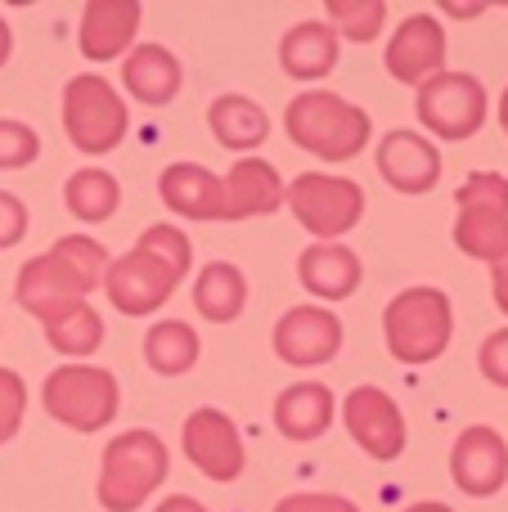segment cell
<instances>
[{
    "mask_svg": "<svg viewBox=\"0 0 508 512\" xmlns=\"http://www.w3.org/2000/svg\"><path fill=\"white\" fill-rule=\"evenodd\" d=\"M108 261L113 256L104 252V243L86 239V234H63L50 252L23 261L14 279V301L36 319L59 301H86L95 288H104Z\"/></svg>",
    "mask_w": 508,
    "mask_h": 512,
    "instance_id": "1",
    "label": "cell"
},
{
    "mask_svg": "<svg viewBox=\"0 0 508 512\" xmlns=\"http://www.w3.org/2000/svg\"><path fill=\"white\" fill-rule=\"evenodd\" d=\"M284 131L297 149H306L311 158L329 162H351L365 153L369 135H374V122L360 104L342 95H329V90H302L293 95V104L284 108Z\"/></svg>",
    "mask_w": 508,
    "mask_h": 512,
    "instance_id": "2",
    "label": "cell"
},
{
    "mask_svg": "<svg viewBox=\"0 0 508 512\" xmlns=\"http://www.w3.org/2000/svg\"><path fill=\"white\" fill-rule=\"evenodd\" d=\"M167 472H171V454L158 432H144V427L117 432L104 445V459H99V481H95L99 508L140 512L153 490H162Z\"/></svg>",
    "mask_w": 508,
    "mask_h": 512,
    "instance_id": "3",
    "label": "cell"
},
{
    "mask_svg": "<svg viewBox=\"0 0 508 512\" xmlns=\"http://www.w3.org/2000/svg\"><path fill=\"white\" fill-rule=\"evenodd\" d=\"M383 337L392 360L401 364H432L446 355L450 337H455V306L441 288L432 283H414V288L396 292L383 310Z\"/></svg>",
    "mask_w": 508,
    "mask_h": 512,
    "instance_id": "4",
    "label": "cell"
},
{
    "mask_svg": "<svg viewBox=\"0 0 508 512\" xmlns=\"http://www.w3.org/2000/svg\"><path fill=\"white\" fill-rule=\"evenodd\" d=\"M284 207L315 243H342L365 221V189L351 176L333 171H302L284 185Z\"/></svg>",
    "mask_w": 508,
    "mask_h": 512,
    "instance_id": "5",
    "label": "cell"
},
{
    "mask_svg": "<svg viewBox=\"0 0 508 512\" xmlns=\"http://www.w3.org/2000/svg\"><path fill=\"white\" fill-rule=\"evenodd\" d=\"M41 405L59 427L90 436V432H104L117 418L122 387H117V378L108 369H99V364H59V369L41 382Z\"/></svg>",
    "mask_w": 508,
    "mask_h": 512,
    "instance_id": "6",
    "label": "cell"
},
{
    "mask_svg": "<svg viewBox=\"0 0 508 512\" xmlns=\"http://www.w3.org/2000/svg\"><path fill=\"white\" fill-rule=\"evenodd\" d=\"M63 131L68 144L86 158H104L131 131V113H126V99L113 90V81L99 77V72H81L63 86Z\"/></svg>",
    "mask_w": 508,
    "mask_h": 512,
    "instance_id": "7",
    "label": "cell"
},
{
    "mask_svg": "<svg viewBox=\"0 0 508 512\" xmlns=\"http://www.w3.org/2000/svg\"><path fill=\"white\" fill-rule=\"evenodd\" d=\"M455 248L473 261H500L508 252V176L477 171L455 194Z\"/></svg>",
    "mask_w": 508,
    "mask_h": 512,
    "instance_id": "8",
    "label": "cell"
},
{
    "mask_svg": "<svg viewBox=\"0 0 508 512\" xmlns=\"http://www.w3.org/2000/svg\"><path fill=\"white\" fill-rule=\"evenodd\" d=\"M414 113H419L423 131H432L437 140H468L482 131L486 122V86L473 72H437L419 86L414 95Z\"/></svg>",
    "mask_w": 508,
    "mask_h": 512,
    "instance_id": "9",
    "label": "cell"
},
{
    "mask_svg": "<svg viewBox=\"0 0 508 512\" xmlns=\"http://www.w3.org/2000/svg\"><path fill=\"white\" fill-rule=\"evenodd\" d=\"M180 450H185V459L194 463L207 481H216V486L239 481L243 468H248V450H243L239 427L216 405H203L185 418V427H180Z\"/></svg>",
    "mask_w": 508,
    "mask_h": 512,
    "instance_id": "10",
    "label": "cell"
},
{
    "mask_svg": "<svg viewBox=\"0 0 508 512\" xmlns=\"http://www.w3.org/2000/svg\"><path fill=\"white\" fill-rule=\"evenodd\" d=\"M176 288H180V274L171 270L162 256H153L144 248H131V252L113 256V261H108V270H104L108 301H113L117 315H131V319L162 310Z\"/></svg>",
    "mask_w": 508,
    "mask_h": 512,
    "instance_id": "11",
    "label": "cell"
},
{
    "mask_svg": "<svg viewBox=\"0 0 508 512\" xmlns=\"http://www.w3.org/2000/svg\"><path fill=\"white\" fill-rule=\"evenodd\" d=\"M342 423H347L351 441L378 463H392L405 454V441H410V427H405V414L383 387L365 382V387H351L347 400H342Z\"/></svg>",
    "mask_w": 508,
    "mask_h": 512,
    "instance_id": "12",
    "label": "cell"
},
{
    "mask_svg": "<svg viewBox=\"0 0 508 512\" xmlns=\"http://www.w3.org/2000/svg\"><path fill=\"white\" fill-rule=\"evenodd\" d=\"M270 346L293 369H320L342 351V319L324 306H293L275 319Z\"/></svg>",
    "mask_w": 508,
    "mask_h": 512,
    "instance_id": "13",
    "label": "cell"
},
{
    "mask_svg": "<svg viewBox=\"0 0 508 512\" xmlns=\"http://www.w3.org/2000/svg\"><path fill=\"white\" fill-rule=\"evenodd\" d=\"M450 477L473 499L500 495L508 481V441L486 423L464 427L455 436V450H450Z\"/></svg>",
    "mask_w": 508,
    "mask_h": 512,
    "instance_id": "14",
    "label": "cell"
},
{
    "mask_svg": "<svg viewBox=\"0 0 508 512\" xmlns=\"http://www.w3.org/2000/svg\"><path fill=\"white\" fill-rule=\"evenodd\" d=\"M378 176L387 180V185L396 189V194H432L441 180V153H437V140H428L423 131H405V126H396V131H387L383 140H378Z\"/></svg>",
    "mask_w": 508,
    "mask_h": 512,
    "instance_id": "15",
    "label": "cell"
},
{
    "mask_svg": "<svg viewBox=\"0 0 508 512\" xmlns=\"http://www.w3.org/2000/svg\"><path fill=\"white\" fill-rule=\"evenodd\" d=\"M140 18H144L140 0H86L81 5V23H77L81 59H90V63L126 59L135 50Z\"/></svg>",
    "mask_w": 508,
    "mask_h": 512,
    "instance_id": "16",
    "label": "cell"
},
{
    "mask_svg": "<svg viewBox=\"0 0 508 512\" xmlns=\"http://www.w3.org/2000/svg\"><path fill=\"white\" fill-rule=\"evenodd\" d=\"M387 72L401 86H423L428 77L446 72V27L432 14H410L387 41Z\"/></svg>",
    "mask_w": 508,
    "mask_h": 512,
    "instance_id": "17",
    "label": "cell"
},
{
    "mask_svg": "<svg viewBox=\"0 0 508 512\" xmlns=\"http://www.w3.org/2000/svg\"><path fill=\"white\" fill-rule=\"evenodd\" d=\"M158 198L185 221H225V185L203 162H171L158 176Z\"/></svg>",
    "mask_w": 508,
    "mask_h": 512,
    "instance_id": "18",
    "label": "cell"
},
{
    "mask_svg": "<svg viewBox=\"0 0 508 512\" xmlns=\"http://www.w3.org/2000/svg\"><path fill=\"white\" fill-rule=\"evenodd\" d=\"M225 221H252L284 207V176L266 158H239L225 171Z\"/></svg>",
    "mask_w": 508,
    "mask_h": 512,
    "instance_id": "19",
    "label": "cell"
},
{
    "mask_svg": "<svg viewBox=\"0 0 508 512\" xmlns=\"http://www.w3.org/2000/svg\"><path fill=\"white\" fill-rule=\"evenodd\" d=\"M297 279L320 301H347L365 279V265L347 243H311L297 256Z\"/></svg>",
    "mask_w": 508,
    "mask_h": 512,
    "instance_id": "20",
    "label": "cell"
},
{
    "mask_svg": "<svg viewBox=\"0 0 508 512\" xmlns=\"http://www.w3.org/2000/svg\"><path fill=\"white\" fill-rule=\"evenodd\" d=\"M122 86H126V95H135L140 104L162 108L180 95V86H185V68H180V59L167 50V45L144 41L122 59Z\"/></svg>",
    "mask_w": 508,
    "mask_h": 512,
    "instance_id": "21",
    "label": "cell"
},
{
    "mask_svg": "<svg viewBox=\"0 0 508 512\" xmlns=\"http://www.w3.org/2000/svg\"><path fill=\"white\" fill-rule=\"evenodd\" d=\"M333 414H338V400L324 382H293L275 396V427L279 436L288 441L306 445V441H320L324 432L333 427Z\"/></svg>",
    "mask_w": 508,
    "mask_h": 512,
    "instance_id": "22",
    "label": "cell"
},
{
    "mask_svg": "<svg viewBox=\"0 0 508 512\" xmlns=\"http://www.w3.org/2000/svg\"><path fill=\"white\" fill-rule=\"evenodd\" d=\"M279 68L293 81H320L338 68V32L324 18H302L279 41Z\"/></svg>",
    "mask_w": 508,
    "mask_h": 512,
    "instance_id": "23",
    "label": "cell"
},
{
    "mask_svg": "<svg viewBox=\"0 0 508 512\" xmlns=\"http://www.w3.org/2000/svg\"><path fill=\"white\" fill-rule=\"evenodd\" d=\"M207 126L221 149L243 153V158H252V149L270 140V113L248 95H216L207 104Z\"/></svg>",
    "mask_w": 508,
    "mask_h": 512,
    "instance_id": "24",
    "label": "cell"
},
{
    "mask_svg": "<svg viewBox=\"0 0 508 512\" xmlns=\"http://www.w3.org/2000/svg\"><path fill=\"white\" fill-rule=\"evenodd\" d=\"M41 328L54 351L68 355V364H86V355L104 346V319L90 301H59L41 315Z\"/></svg>",
    "mask_w": 508,
    "mask_h": 512,
    "instance_id": "25",
    "label": "cell"
},
{
    "mask_svg": "<svg viewBox=\"0 0 508 512\" xmlns=\"http://www.w3.org/2000/svg\"><path fill=\"white\" fill-rule=\"evenodd\" d=\"M248 306V279L234 261H207L194 279V310L207 324H234Z\"/></svg>",
    "mask_w": 508,
    "mask_h": 512,
    "instance_id": "26",
    "label": "cell"
},
{
    "mask_svg": "<svg viewBox=\"0 0 508 512\" xmlns=\"http://www.w3.org/2000/svg\"><path fill=\"white\" fill-rule=\"evenodd\" d=\"M144 364H149L158 378H185L189 369L203 355V342L198 333L185 324V319H158V324L144 333Z\"/></svg>",
    "mask_w": 508,
    "mask_h": 512,
    "instance_id": "27",
    "label": "cell"
},
{
    "mask_svg": "<svg viewBox=\"0 0 508 512\" xmlns=\"http://www.w3.org/2000/svg\"><path fill=\"white\" fill-rule=\"evenodd\" d=\"M63 207H68L81 225H99L122 207V185H117V176L104 167H81L63 180Z\"/></svg>",
    "mask_w": 508,
    "mask_h": 512,
    "instance_id": "28",
    "label": "cell"
},
{
    "mask_svg": "<svg viewBox=\"0 0 508 512\" xmlns=\"http://www.w3.org/2000/svg\"><path fill=\"white\" fill-rule=\"evenodd\" d=\"M324 23L338 32V41L347 36V41H356V45H369L383 36L387 5L383 0H329V18H324Z\"/></svg>",
    "mask_w": 508,
    "mask_h": 512,
    "instance_id": "29",
    "label": "cell"
},
{
    "mask_svg": "<svg viewBox=\"0 0 508 512\" xmlns=\"http://www.w3.org/2000/svg\"><path fill=\"white\" fill-rule=\"evenodd\" d=\"M135 248L162 256V261L180 274V283H185V274L194 270V243H189V234L180 230V225H149V230H140Z\"/></svg>",
    "mask_w": 508,
    "mask_h": 512,
    "instance_id": "30",
    "label": "cell"
},
{
    "mask_svg": "<svg viewBox=\"0 0 508 512\" xmlns=\"http://www.w3.org/2000/svg\"><path fill=\"white\" fill-rule=\"evenodd\" d=\"M41 158V135L18 117H0V171H23Z\"/></svg>",
    "mask_w": 508,
    "mask_h": 512,
    "instance_id": "31",
    "label": "cell"
},
{
    "mask_svg": "<svg viewBox=\"0 0 508 512\" xmlns=\"http://www.w3.org/2000/svg\"><path fill=\"white\" fill-rule=\"evenodd\" d=\"M23 414H27V382H23V373L0 364V445H9L18 436Z\"/></svg>",
    "mask_w": 508,
    "mask_h": 512,
    "instance_id": "32",
    "label": "cell"
},
{
    "mask_svg": "<svg viewBox=\"0 0 508 512\" xmlns=\"http://www.w3.org/2000/svg\"><path fill=\"white\" fill-rule=\"evenodd\" d=\"M477 369H482L486 382L508 387V328H495V333L482 342V351H477Z\"/></svg>",
    "mask_w": 508,
    "mask_h": 512,
    "instance_id": "33",
    "label": "cell"
},
{
    "mask_svg": "<svg viewBox=\"0 0 508 512\" xmlns=\"http://www.w3.org/2000/svg\"><path fill=\"white\" fill-rule=\"evenodd\" d=\"M23 234H27V203L18 194H5V189H0V252L18 248Z\"/></svg>",
    "mask_w": 508,
    "mask_h": 512,
    "instance_id": "34",
    "label": "cell"
},
{
    "mask_svg": "<svg viewBox=\"0 0 508 512\" xmlns=\"http://www.w3.org/2000/svg\"><path fill=\"white\" fill-rule=\"evenodd\" d=\"M275 512H360V504H351L347 495H288L279 499Z\"/></svg>",
    "mask_w": 508,
    "mask_h": 512,
    "instance_id": "35",
    "label": "cell"
},
{
    "mask_svg": "<svg viewBox=\"0 0 508 512\" xmlns=\"http://www.w3.org/2000/svg\"><path fill=\"white\" fill-rule=\"evenodd\" d=\"M491 292H495V306L508 315V252L491 265Z\"/></svg>",
    "mask_w": 508,
    "mask_h": 512,
    "instance_id": "36",
    "label": "cell"
},
{
    "mask_svg": "<svg viewBox=\"0 0 508 512\" xmlns=\"http://www.w3.org/2000/svg\"><path fill=\"white\" fill-rule=\"evenodd\" d=\"M153 512H207V508L198 504V499H189V495H167Z\"/></svg>",
    "mask_w": 508,
    "mask_h": 512,
    "instance_id": "37",
    "label": "cell"
},
{
    "mask_svg": "<svg viewBox=\"0 0 508 512\" xmlns=\"http://www.w3.org/2000/svg\"><path fill=\"white\" fill-rule=\"evenodd\" d=\"M9 54H14V32H9L5 14H0V68H5V63H9Z\"/></svg>",
    "mask_w": 508,
    "mask_h": 512,
    "instance_id": "38",
    "label": "cell"
},
{
    "mask_svg": "<svg viewBox=\"0 0 508 512\" xmlns=\"http://www.w3.org/2000/svg\"><path fill=\"white\" fill-rule=\"evenodd\" d=\"M401 512H455V508L441 504V499H419V504H410V508H401Z\"/></svg>",
    "mask_w": 508,
    "mask_h": 512,
    "instance_id": "39",
    "label": "cell"
},
{
    "mask_svg": "<svg viewBox=\"0 0 508 512\" xmlns=\"http://www.w3.org/2000/svg\"><path fill=\"white\" fill-rule=\"evenodd\" d=\"M500 126H504V135H508V86H504V95H500Z\"/></svg>",
    "mask_w": 508,
    "mask_h": 512,
    "instance_id": "40",
    "label": "cell"
}]
</instances>
